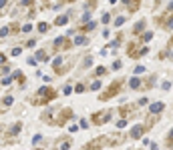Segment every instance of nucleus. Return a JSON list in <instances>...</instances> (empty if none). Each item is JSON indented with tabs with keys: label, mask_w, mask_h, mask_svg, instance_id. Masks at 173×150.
<instances>
[{
	"label": "nucleus",
	"mask_w": 173,
	"mask_h": 150,
	"mask_svg": "<svg viewBox=\"0 0 173 150\" xmlns=\"http://www.w3.org/2000/svg\"><path fill=\"white\" fill-rule=\"evenodd\" d=\"M36 96H38V98H34V102H36V104H44V102L56 98V90H52L50 86H43V88L36 90Z\"/></svg>",
	"instance_id": "nucleus-1"
},
{
	"label": "nucleus",
	"mask_w": 173,
	"mask_h": 150,
	"mask_svg": "<svg viewBox=\"0 0 173 150\" xmlns=\"http://www.w3.org/2000/svg\"><path fill=\"white\" fill-rule=\"evenodd\" d=\"M119 90H121V80H117V82H113V84L109 86V90L101 94V100H109V98H113L115 94H119Z\"/></svg>",
	"instance_id": "nucleus-2"
},
{
	"label": "nucleus",
	"mask_w": 173,
	"mask_h": 150,
	"mask_svg": "<svg viewBox=\"0 0 173 150\" xmlns=\"http://www.w3.org/2000/svg\"><path fill=\"white\" fill-rule=\"evenodd\" d=\"M109 120H111V110H103V112H97L93 116V122L95 124H105Z\"/></svg>",
	"instance_id": "nucleus-3"
},
{
	"label": "nucleus",
	"mask_w": 173,
	"mask_h": 150,
	"mask_svg": "<svg viewBox=\"0 0 173 150\" xmlns=\"http://www.w3.org/2000/svg\"><path fill=\"white\" fill-rule=\"evenodd\" d=\"M105 142H107V138H97V140H93L91 144H86V148H83V150H99V148H103Z\"/></svg>",
	"instance_id": "nucleus-4"
},
{
	"label": "nucleus",
	"mask_w": 173,
	"mask_h": 150,
	"mask_svg": "<svg viewBox=\"0 0 173 150\" xmlns=\"http://www.w3.org/2000/svg\"><path fill=\"white\" fill-rule=\"evenodd\" d=\"M143 132H145V126H133V130H131V138L137 140V138L143 136Z\"/></svg>",
	"instance_id": "nucleus-5"
},
{
	"label": "nucleus",
	"mask_w": 173,
	"mask_h": 150,
	"mask_svg": "<svg viewBox=\"0 0 173 150\" xmlns=\"http://www.w3.org/2000/svg\"><path fill=\"white\" fill-rule=\"evenodd\" d=\"M163 110H165V104L163 102H155V104L149 106V112L151 114H159V112H163Z\"/></svg>",
	"instance_id": "nucleus-6"
},
{
	"label": "nucleus",
	"mask_w": 173,
	"mask_h": 150,
	"mask_svg": "<svg viewBox=\"0 0 173 150\" xmlns=\"http://www.w3.org/2000/svg\"><path fill=\"white\" fill-rule=\"evenodd\" d=\"M71 116H73V110H71V108H65V110H62V116L58 118V124H65V120L71 118Z\"/></svg>",
	"instance_id": "nucleus-7"
},
{
	"label": "nucleus",
	"mask_w": 173,
	"mask_h": 150,
	"mask_svg": "<svg viewBox=\"0 0 173 150\" xmlns=\"http://www.w3.org/2000/svg\"><path fill=\"white\" fill-rule=\"evenodd\" d=\"M67 22H69V16H58V18L54 20L56 26H62V24H67Z\"/></svg>",
	"instance_id": "nucleus-8"
},
{
	"label": "nucleus",
	"mask_w": 173,
	"mask_h": 150,
	"mask_svg": "<svg viewBox=\"0 0 173 150\" xmlns=\"http://www.w3.org/2000/svg\"><path fill=\"white\" fill-rule=\"evenodd\" d=\"M143 28H145V20H141V22H139V24H137V26L133 28V34H137V32H141Z\"/></svg>",
	"instance_id": "nucleus-9"
},
{
	"label": "nucleus",
	"mask_w": 173,
	"mask_h": 150,
	"mask_svg": "<svg viewBox=\"0 0 173 150\" xmlns=\"http://www.w3.org/2000/svg\"><path fill=\"white\" fill-rule=\"evenodd\" d=\"M131 88H141V80H139V78H131Z\"/></svg>",
	"instance_id": "nucleus-10"
},
{
	"label": "nucleus",
	"mask_w": 173,
	"mask_h": 150,
	"mask_svg": "<svg viewBox=\"0 0 173 150\" xmlns=\"http://www.w3.org/2000/svg\"><path fill=\"white\" fill-rule=\"evenodd\" d=\"M71 148V140H62L60 142V150H69Z\"/></svg>",
	"instance_id": "nucleus-11"
},
{
	"label": "nucleus",
	"mask_w": 173,
	"mask_h": 150,
	"mask_svg": "<svg viewBox=\"0 0 173 150\" xmlns=\"http://www.w3.org/2000/svg\"><path fill=\"white\" fill-rule=\"evenodd\" d=\"M75 44H79V46H81V44H86V38L85 36H77L75 38Z\"/></svg>",
	"instance_id": "nucleus-12"
},
{
	"label": "nucleus",
	"mask_w": 173,
	"mask_h": 150,
	"mask_svg": "<svg viewBox=\"0 0 173 150\" xmlns=\"http://www.w3.org/2000/svg\"><path fill=\"white\" fill-rule=\"evenodd\" d=\"M8 32H10V28H8V26H2V28H0V36H2V38L8 36Z\"/></svg>",
	"instance_id": "nucleus-13"
},
{
	"label": "nucleus",
	"mask_w": 173,
	"mask_h": 150,
	"mask_svg": "<svg viewBox=\"0 0 173 150\" xmlns=\"http://www.w3.org/2000/svg\"><path fill=\"white\" fill-rule=\"evenodd\" d=\"M46 30H48V24L46 22H41L38 24V32H46Z\"/></svg>",
	"instance_id": "nucleus-14"
},
{
	"label": "nucleus",
	"mask_w": 173,
	"mask_h": 150,
	"mask_svg": "<svg viewBox=\"0 0 173 150\" xmlns=\"http://www.w3.org/2000/svg\"><path fill=\"white\" fill-rule=\"evenodd\" d=\"M20 128H22L20 124H14V126H12V130H10V134H18V132H20Z\"/></svg>",
	"instance_id": "nucleus-15"
},
{
	"label": "nucleus",
	"mask_w": 173,
	"mask_h": 150,
	"mask_svg": "<svg viewBox=\"0 0 173 150\" xmlns=\"http://www.w3.org/2000/svg\"><path fill=\"white\" fill-rule=\"evenodd\" d=\"M46 58H48V56H46V52H38L34 60H46Z\"/></svg>",
	"instance_id": "nucleus-16"
},
{
	"label": "nucleus",
	"mask_w": 173,
	"mask_h": 150,
	"mask_svg": "<svg viewBox=\"0 0 173 150\" xmlns=\"http://www.w3.org/2000/svg\"><path fill=\"white\" fill-rule=\"evenodd\" d=\"M2 102H4V106H10V104H12V96H4Z\"/></svg>",
	"instance_id": "nucleus-17"
},
{
	"label": "nucleus",
	"mask_w": 173,
	"mask_h": 150,
	"mask_svg": "<svg viewBox=\"0 0 173 150\" xmlns=\"http://www.w3.org/2000/svg\"><path fill=\"white\" fill-rule=\"evenodd\" d=\"M60 64H62V58H60V56H58V58H54V62H52V66H56V68H58Z\"/></svg>",
	"instance_id": "nucleus-18"
},
{
	"label": "nucleus",
	"mask_w": 173,
	"mask_h": 150,
	"mask_svg": "<svg viewBox=\"0 0 173 150\" xmlns=\"http://www.w3.org/2000/svg\"><path fill=\"white\" fill-rule=\"evenodd\" d=\"M10 82H12V76H6V78H2V84H4V86H8Z\"/></svg>",
	"instance_id": "nucleus-19"
},
{
	"label": "nucleus",
	"mask_w": 173,
	"mask_h": 150,
	"mask_svg": "<svg viewBox=\"0 0 173 150\" xmlns=\"http://www.w3.org/2000/svg\"><path fill=\"white\" fill-rule=\"evenodd\" d=\"M75 92H85V84H77L75 86Z\"/></svg>",
	"instance_id": "nucleus-20"
},
{
	"label": "nucleus",
	"mask_w": 173,
	"mask_h": 150,
	"mask_svg": "<svg viewBox=\"0 0 173 150\" xmlns=\"http://www.w3.org/2000/svg\"><path fill=\"white\" fill-rule=\"evenodd\" d=\"M123 126H127V120H125V118H121V120L117 122V128H123Z\"/></svg>",
	"instance_id": "nucleus-21"
},
{
	"label": "nucleus",
	"mask_w": 173,
	"mask_h": 150,
	"mask_svg": "<svg viewBox=\"0 0 173 150\" xmlns=\"http://www.w3.org/2000/svg\"><path fill=\"white\" fill-rule=\"evenodd\" d=\"M121 66H123V64H121V60H115V62H113V68H115V70H119Z\"/></svg>",
	"instance_id": "nucleus-22"
},
{
	"label": "nucleus",
	"mask_w": 173,
	"mask_h": 150,
	"mask_svg": "<svg viewBox=\"0 0 173 150\" xmlns=\"http://www.w3.org/2000/svg\"><path fill=\"white\" fill-rule=\"evenodd\" d=\"M99 88H101V82H93L91 84V90H99Z\"/></svg>",
	"instance_id": "nucleus-23"
},
{
	"label": "nucleus",
	"mask_w": 173,
	"mask_h": 150,
	"mask_svg": "<svg viewBox=\"0 0 173 150\" xmlns=\"http://www.w3.org/2000/svg\"><path fill=\"white\" fill-rule=\"evenodd\" d=\"M95 28V22H89L86 26H83V30H93Z\"/></svg>",
	"instance_id": "nucleus-24"
},
{
	"label": "nucleus",
	"mask_w": 173,
	"mask_h": 150,
	"mask_svg": "<svg viewBox=\"0 0 173 150\" xmlns=\"http://www.w3.org/2000/svg\"><path fill=\"white\" fill-rule=\"evenodd\" d=\"M151 38H153V32H145L143 34V40H151Z\"/></svg>",
	"instance_id": "nucleus-25"
},
{
	"label": "nucleus",
	"mask_w": 173,
	"mask_h": 150,
	"mask_svg": "<svg viewBox=\"0 0 173 150\" xmlns=\"http://www.w3.org/2000/svg\"><path fill=\"white\" fill-rule=\"evenodd\" d=\"M30 30H32L30 24H24V26H22V32H30Z\"/></svg>",
	"instance_id": "nucleus-26"
},
{
	"label": "nucleus",
	"mask_w": 173,
	"mask_h": 150,
	"mask_svg": "<svg viewBox=\"0 0 173 150\" xmlns=\"http://www.w3.org/2000/svg\"><path fill=\"white\" fill-rule=\"evenodd\" d=\"M20 4H22V6H30V4H32V0H20Z\"/></svg>",
	"instance_id": "nucleus-27"
},
{
	"label": "nucleus",
	"mask_w": 173,
	"mask_h": 150,
	"mask_svg": "<svg viewBox=\"0 0 173 150\" xmlns=\"http://www.w3.org/2000/svg\"><path fill=\"white\" fill-rule=\"evenodd\" d=\"M20 52H22V50H20V48H12V56H18V54H20Z\"/></svg>",
	"instance_id": "nucleus-28"
},
{
	"label": "nucleus",
	"mask_w": 173,
	"mask_h": 150,
	"mask_svg": "<svg viewBox=\"0 0 173 150\" xmlns=\"http://www.w3.org/2000/svg\"><path fill=\"white\" fill-rule=\"evenodd\" d=\"M135 72H137V74H141V72H145V66H137V68H135Z\"/></svg>",
	"instance_id": "nucleus-29"
},
{
	"label": "nucleus",
	"mask_w": 173,
	"mask_h": 150,
	"mask_svg": "<svg viewBox=\"0 0 173 150\" xmlns=\"http://www.w3.org/2000/svg\"><path fill=\"white\" fill-rule=\"evenodd\" d=\"M62 92H65V94H67V96H69V94H71V92H73V88H71V86H65V90H62Z\"/></svg>",
	"instance_id": "nucleus-30"
},
{
	"label": "nucleus",
	"mask_w": 173,
	"mask_h": 150,
	"mask_svg": "<svg viewBox=\"0 0 173 150\" xmlns=\"http://www.w3.org/2000/svg\"><path fill=\"white\" fill-rule=\"evenodd\" d=\"M91 62H93V58H91V56H89V58H86L85 62H83V64H85V68H86V66H91Z\"/></svg>",
	"instance_id": "nucleus-31"
},
{
	"label": "nucleus",
	"mask_w": 173,
	"mask_h": 150,
	"mask_svg": "<svg viewBox=\"0 0 173 150\" xmlns=\"http://www.w3.org/2000/svg\"><path fill=\"white\" fill-rule=\"evenodd\" d=\"M101 20H103V22H105V24H107V22H109V20H111V16H109V14H105V16H103V18H101Z\"/></svg>",
	"instance_id": "nucleus-32"
},
{
	"label": "nucleus",
	"mask_w": 173,
	"mask_h": 150,
	"mask_svg": "<svg viewBox=\"0 0 173 150\" xmlns=\"http://www.w3.org/2000/svg\"><path fill=\"white\" fill-rule=\"evenodd\" d=\"M123 22H125V18H117V20H115V24H117V26H121Z\"/></svg>",
	"instance_id": "nucleus-33"
},
{
	"label": "nucleus",
	"mask_w": 173,
	"mask_h": 150,
	"mask_svg": "<svg viewBox=\"0 0 173 150\" xmlns=\"http://www.w3.org/2000/svg\"><path fill=\"white\" fill-rule=\"evenodd\" d=\"M137 8H139V4H137V2H135V4H129V10H137Z\"/></svg>",
	"instance_id": "nucleus-34"
},
{
	"label": "nucleus",
	"mask_w": 173,
	"mask_h": 150,
	"mask_svg": "<svg viewBox=\"0 0 173 150\" xmlns=\"http://www.w3.org/2000/svg\"><path fill=\"white\" fill-rule=\"evenodd\" d=\"M6 6V0H0V8H4Z\"/></svg>",
	"instance_id": "nucleus-35"
},
{
	"label": "nucleus",
	"mask_w": 173,
	"mask_h": 150,
	"mask_svg": "<svg viewBox=\"0 0 173 150\" xmlns=\"http://www.w3.org/2000/svg\"><path fill=\"white\" fill-rule=\"evenodd\" d=\"M0 62H6V56L4 54H0Z\"/></svg>",
	"instance_id": "nucleus-36"
},
{
	"label": "nucleus",
	"mask_w": 173,
	"mask_h": 150,
	"mask_svg": "<svg viewBox=\"0 0 173 150\" xmlns=\"http://www.w3.org/2000/svg\"><path fill=\"white\" fill-rule=\"evenodd\" d=\"M0 130H2V126H0Z\"/></svg>",
	"instance_id": "nucleus-37"
}]
</instances>
